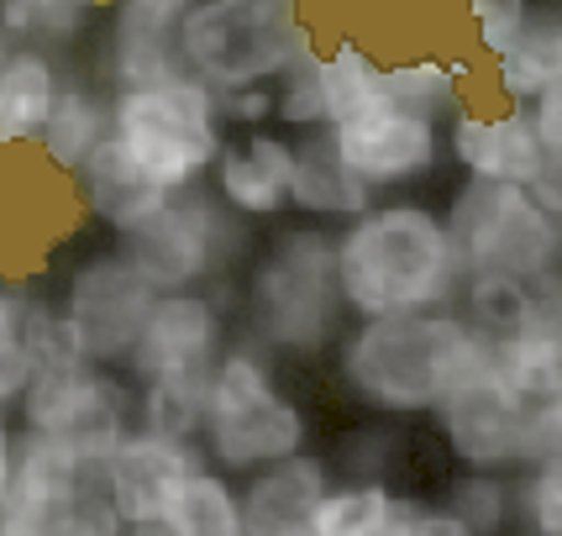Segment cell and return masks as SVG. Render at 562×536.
<instances>
[{
  "label": "cell",
  "instance_id": "44dd1931",
  "mask_svg": "<svg viewBox=\"0 0 562 536\" xmlns=\"http://www.w3.org/2000/svg\"><path fill=\"white\" fill-rule=\"evenodd\" d=\"M358 174L337 158V147L326 143V126L321 132H300L294 137V174H290V211L305 221H352L363 205H373Z\"/></svg>",
  "mask_w": 562,
  "mask_h": 536
},
{
  "label": "cell",
  "instance_id": "f35d334b",
  "mask_svg": "<svg viewBox=\"0 0 562 536\" xmlns=\"http://www.w3.org/2000/svg\"><path fill=\"white\" fill-rule=\"evenodd\" d=\"M411 536H473L463 526V515H452L447 505H416L411 511Z\"/></svg>",
  "mask_w": 562,
  "mask_h": 536
},
{
  "label": "cell",
  "instance_id": "83f0119b",
  "mask_svg": "<svg viewBox=\"0 0 562 536\" xmlns=\"http://www.w3.org/2000/svg\"><path fill=\"white\" fill-rule=\"evenodd\" d=\"M400 494L384 479H352V484H326L311 515H305V532L311 536H379L384 521L394 515Z\"/></svg>",
  "mask_w": 562,
  "mask_h": 536
},
{
  "label": "cell",
  "instance_id": "cb8c5ba5",
  "mask_svg": "<svg viewBox=\"0 0 562 536\" xmlns=\"http://www.w3.org/2000/svg\"><path fill=\"white\" fill-rule=\"evenodd\" d=\"M205 379H211V368L143 379V384L132 390V426H137V432H153V437L195 442L200 421H205Z\"/></svg>",
  "mask_w": 562,
  "mask_h": 536
},
{
  "label": "cell",
  "instance_id": "7402d4cb",
  "mask_svg": "<svg viewBox=\"0 0 562 536\" xmlns=\"http://www.w3.org/2000/svg\"><path fill=\"white\" fill-rule=\"evenodd\" d=\"M490 64H494V96L505 105H526L537 90L562 85V11L537 0L531 22L520 26V37L505 53H494Z\"/></svg>",
  "mask_w": 562,
  "mask_h": 536
},
{
  "label": "cell",
  "instance_id": "ffe728a7",
  "mask_svg": "<svg viewBox=\"0 0 562 536\" xmlns=\"http://www.w3.org/2000/svg\"><path fill=\"white\" fill-rule=\"evenodd\" d=\"M326 484H331V464L321 453H311V447L247 473V484H237L247 536H273L284 526H305V515L326 494Z\"/></svg>",
  "mask_w": 562,
  "mask_h": 536
},
{
  "label": "cell",
  "instance_id": "836d02e7",
  "mask_svg": "<svg viewBox=\"0 0 562 536\" xmlns=\"http://www.w3.org/2000/svg\"><path fill=\"white\" fill-rule=\"evenodd\" d=\"M26 300H32V290L22 279H0V411L16 405V394L26 390V373H32V358H26L22 342Z\"/></svg>",
  "mask_w": 562,
  "mask_h": 536
},
{
  "label": "cell",
  "instance_id": "7c38bea8",
  "mask_svg": "<svg viewBox=\"0 0 562 536\" xmlns=\"http://www.w3.org/2000/svg\"><path fill=\"white\" fill-rule=\"evenodd\" d=\"M232 326H226V305H216V294L205 290H173L153 294L137 342L126 353V384H143L158 373H200L216 364V353L226 347Z\"/></svg>",
  "mask_w": 562,
  "mask_h": 536
},
{
  "label": "cell",
  "instance_id": "b9f144b4",
  "mask_svg": "<svg viewBox=\"0 0 562 536\" xmlns=\"http://www.w3.org/2000/svg\"><path fill=\"white\" fill-rule=\"evenodd\" d=\"M273 536H311L305 526H284V532H273Z\"/></svg>",
  "mask_w": 562,
  "mask_h": 536
},
{
  "label": "cell",
  "instance_id": "52a82bcc",
  "mask_svg": "<svg viewBox=\"0 0 562 536\" xmlns=\"http://www.w3.org/2000/svg\"><path fill=\"white\" fill-rule=\"evenodd\" d=\"M447 243L458 258V273H499L520 284H558L562 253V216L541 211L526 185H499V179H468L452 190L447 211Z\"/></svg>",
  "mask_w": 562,
  "mask_h": 536
},
{
  "label": "cell",
  "instance_id": "4dcf8cb0",
  "mask_svg": "<svg viewBox=\"0 0 562 536\" xmlns=\"http://www.w3.org/2000/svg\"><path fill=\"white\" fill-rule=\"evenodd\" d=\"M269 90H273V126H279V132L300 137V132H321V126H326V100H321V48L316 43L294 53L290 64L273 74Z\"/></svg>",
  "mask_w": 562,
  "mask_h": 536
},
{
  "label": "cell",
  "instance_id": "484cf974",
  "mask_svg": "<svg viewBox=\"0 0 562 536\" xmlns=\"http://www.w3.org/2000/svg\"><path fill=\"white\" fill-rule=\"evenodd\" d=\"M321 100H326V126L352 122L373 105H384V64L352 43V37H337L331 48H321Z\"/></svg>",
  "mask_w": 562,
  "mask_h": 536
},
{
  "label": "cell",
  "instance_id": "5b68a950",
  "mask_svg": "<svg viewBox=\"0 0 562 536\" xmlns=\"http://www.w3.org/2000/svg\"><path fill=\"white\" fill-rule=\"evenodd\" d=\"M105 126L126 147V158L169 196L205 185V174L216 164V147L226 137L211 85H200L195 74L184 69L147 79V85L105 90Z\"/></svg>",
  "mask_w": 562,
  "mask_h": 536
},
{
  "label": "cell",
  "instance_id": "7a4b0ae2",
  "mask_svg": "<svg viewBox=\"0 0 562 536\" xmlns=\"http://www.w3.org/2000/svg\"><path fill=\"white\" fill-rule=\"evenodd\" d=\"M479 332L452 305L447 311H405L368 316L337 332V379L373 415H431L437 400L473 364Z\"/></svg>",
  "mask_w": 562,
  "mask_h": 536
},
{
  "label": "cell",
  "instance_id": "ba28073f",
  "mask_svg": "<svg viewBox=\"0 0 562 536\" xmlns=\"http://www.w3.org/2000/svg\"><path fill=\"white\" fill-rule=\"evenodd\" d=\"M437 426L447 453L463 468H494V473H515V468H531L541 458H558L562 447V405L547 411H526L499 368H494V347L490 337L479 342L473 364L463 368V379L437 400Z\"/></svg>",
  "mask_w": 562,
  "mask_h": 536
},
{
  "label": "cell",
  "instance_id": "2e32d148",
  "mask_svg": "<svg viewBox=\"0 0 562 536\" xmlns=\"http://www.w3.org/2000/svg\"><path fill=\"white\" fill-rule=\"evenodd\" d=\"M90 479L95 473L74 458V447L64 437L16 426V473H11V500L0 515L22 536H64Z\"/></svg>",
  "mask_w": 562,
  "mask_h": 536
},
{
  "label": "cell",
  "instance_id": "4316f807",
  "mask_svg": "<svg viewBox=\"0 0 562 536\" xmlns=\"http://www.w3.org/2000/svg\"><path fill=\"white\" fill-rule=\"evenodd\" d=\"M105 132H111L105 126V90H90L79 74H69V85H64V96L53 105L48 126L37 132V147L48 153V164L58 174H74Z\"/></svg>",
  "mask_w": 562,
  "mask_h": 536
},
{
  "label": "cell",
  "instance_id": "d4e9b609",
  "mask_svg": "<svg viewBox=\"0 0 562 536\" xmlns=\"http://www.w3.org/2000/svg\"><path fill=\"white\" fill-rule=\"evenodd\" d=\"M463 79H468V58L416 53V58L384 64V96H390V105H405V111L431 116V122H447L463 105Z\"/></svg>",
  "mask_w": 562,
  "mask_h": 536
},
{
  "label": "cell",
  "instance_id": "30bf717a",
  "mask_svg": "<svg viewBox=\"0 0 562 536\" xmlns=\"http://www.w3.org/2000/svg\"><path fill=\"white\" fill-rule=\"evenodd\" d=\"M58 305H64L74 337H79V353L90 364L122 368L147 305H153V284L126 264L122 247H105V253H90L85 264H74Z\"/></svg>",
  "mask_w": 562,
  "mask_h": 536
},
{
  "label": "cell",
  "instance_id": "5bb4252c",
  "mask_svg": "<svg viewBox=\"0 0 562 536\" xmlns=\"http://www.w3.org/2000/svg\"><path fill=\"white\" fill-rule=\"evenodd\" d=\"M294 137L279 126H243L226 132L211 164V196L237 221H279L290 211Z\"/></svg>",
  "mask_w": 562,
  "mask_h": 536
},
{
  "label": "cell",
  "instance_id": "3957f363",
  "mask_svg": "<svg viewBox=\"0 0 562 536\" xmlns=\"http://www.w3.org/2000/svg\"><path fill=\"white\" fill-rule=\"evenodd\" d=\"M200 453L221 473H258V468L311 447V415L279 384L273 353L263 342L226 337V347L205 379V421H200Z\"/></svg>",
  "mask_w": 562,
  "mask_h": 536
},
{
  "label": "cell",
  "instance_id": "8992f818",
  "mask_svg": "<svg viewBox=\"0 0 562 536\" xmlns=\"http://www.w3.org/2000/svg\"><path fill=\"white\" fill-rule=\"evenodd\" d=\"M311 43L316 32L300 0H195L173 32L179 69L211 90L273 85V74Z\"/></svg>",
  "mask_w": 562,
  "mask_h": 536
},
{
  "label": "cell",
  "instance_id": "9c48e42d",
  "mask_svg": "<svg viewBox=\"0 0 562 536\" xmlns=\"http://www.w3.org/2000/svg\"><path fill=\"white\" fill-rule=\"evenodd\" d=\"M116 247L153 284V294H173L205 290L216 273H226L232 258L243 253V232H237V216L205 185H190V190H173L132 232H122Z\"/></svg>",
  "mask_w": 562,
  "mask_h": 536
},
{
  "label": "cell",
  "instance_id": "f1b7e54d",
  "mask_svg": "<svg viewBox=\"0 0 562 536\" xmlns=\"http://www.w3.org/2000/svg\"><path fill=\"white\" fill-rule=\"evenodd\" d=\"M537 290H547V284H520V279H499V273H473V279L458 284L452 311H458L479 337L499 342V337H510V332H520V321L531 311Z\"/></svg>",
  "mask_w": 562,
  "mask_h": 536
},
{
  "label": "cell",
  "instance_id": "60d3db41",
  "mask_svg": "<svg viewBox=\"0 0 562 536\" xmlns=\"http://www.w3.org/2000/svg\"><path fill=\"white\" fill-rule=\"evenodd\" d=\"M411 511H416V500H400V505H394V515L384 521V532H379V536H411Z\"/></svg>",
  "mask_w": 562,
  "mask_h": 536
},
{
  "label": "cell",
  "instance_id": "d6a6232c",
  "mask_svg": "<svg viewBox=\"0 0 562 536\" xmlns=\"http://www.w3.org/2000/svg\"><path fill=\"white\" fill-rule=\"evenodd\" d=\"M22 342H26V358H32V368L90 364V358L79 353V337H74L69 316H64V305H58V300H43V294H32V300H26Z\"/></svg>",
  "mask_w": 562,
  "mask_h": 536
},
{
  "label": "cell",
  "instance_id": "6da1fadb",
  "mask_svg": "<svg viewBox=\"0 0 562 536\" xmlns=\"http://www.w3.org/2000/svg\"><path fill=\"white\" fill-rule=\"evenodd\" d=\"M337 294L352 321L447 311L458 300V258L441 211L426 200H373L331 232Z\"/></svg>",
  "mask_w": 562,
  "mask_h": 536
},
{
  "label": "cell",
  "instance_id": "f546056e",
  "mask_svg": "<svg viewBox=\"0 0 562 536\" xmlns=\"http://www.w3.org/2000/svg\"><path fill=\"white\" fill-rule=\"evenodd\" d=\"M447 511L463 515L473 536H510L515 526V479L494 468H463L447 484Z\"/></svg>",
  "mask_w": 562,
  "mask_h": 536
},
{
  "label": "cell",
  "instance_id": "d6986e66",
  "mask_svg": "<svg viewBox=\"0 0 562 536\" xmlns=\"http://www.w3.org/2000/svg\"><path fill=\"white\" fill-rule=\"evenodd\" d=\"M64 85H69V69L53 48L11 43L0 53V147L37 143V132L48 126Z\"/></svg>",
  "mask_w": 562,
  "mask_h": 536
},
{
  "label": "cell",
  "instance_id": "74e56055",
  "mask_svg": "<svg viewBox=\"0 0 562 536\" xmlns=\"http://www.w3.org/2000/svg\"><path fill=\"white\" fill-rule=\"evenodd\" d=\"M64 536H122V521H116V511L105 505V494H100L95 479H90V489L79 494V505H74Z\"/></svg>",
  "mask_w": 562,
  "mask_h": 536
},
{
  "label": "cell",
  "instance_id": "e575fe53",
  "mask_svg": "<svg viewBox=\"0 0 562 536\" xmlns=\"http://www.w3.org/2000/svg\"><path fill=\"white\" fill-rule=\"evenodd\" d=\"M537 0H468V26H473V48L494 58L520 37V26L531 22Z\"/></svg>",
  "mask_w": 562,
  "mask_h": 536
},
{
  "label": "cell",
  "instance_id": "7bdbcfd3",
  "mask_svg": "<svg viewBox=\"0 0 562 536\" xmlns=\"http://www.w3.org/2000/svg\"><path fill=\"white\" fill-rule=\"evenodd\" d=\"M0 536H22V532H16V526H11V521H5V515H0Z\"/></svg>",
  "mask_w": 562,
  "mask_h": 536
},
{
  "label": "cell",
  "instance_id": "9a60e30c",
  "mask_svg": "<svg viewBox=\"0 0 562 536\" xmlns=\"http://www.w3.org/2000/svg\"><path fill=\"white\" fill-rule=\"evenodd\" d=\"M205 464L200 442H173V437H153V432H126L122 447L100 464L95 484L105 494V505L116 511L122 526L132 521H158L169 511V500L179 494V484Z\"/></svg>",
  "mask_w": 562,
  "mask_h": 536
},
{
  "label": "cell",
  "instance_id": "603a6c76",
  "mask_svg": "<svg viewBox=\"0 0 562 536\" xmlns=\"http://www.w3.org/2000/svg\"><path fill=\"white\" fill-rule=\"evenodd\" d=\"M164 526H169V536H247L237 479L211 464H200L169 500Z\"/></svg>",
  "mask_w": 562,
  "mask_h": 536
},
{
  "label": "cell",
  "instance_id": "e0dca14e",
  "mask_svg": "<svg viewBox=\"0 0 562 536\" xmlns=\"http://www.w3.org/2000/svg\"><path fill=\"white\" fill-rule=\"evenodd\" d=\"M195 0H111L105 22V79L116 85H147L179 69L173 32Z\"/></svg>",
  "mask_w": 562,
  "mask_h": 536
},
{
  "label": "cell",
  "instance_id": "d590c367",
  "mask_svg": "<svg viewBox=\"0 0 562 536\" xmlns=\"http://www.w3.org/2000/svg\"><path fill=\"white\" fill-rule=\"evenodd\" d=\"M211 96H216V116L226 132L273 126V90L269 85H237V90H211Z\"/></svg>",
  "mask_w": 562,
  "mask_h": 536
},
{
  "label": "cell",
  "instance_id": "8d00e7d4",
  "mask_svg": "<svg viewBox=\"0 0 562 536\" xmlns=\"http://www.w3.org/2000/svg\"><path fill=\"white\" fill-rule=\"evenodd\" d=\"M520 111H526V122H531V132H537V143L562 164V85L537 90V96L526 100Z\"/></svg>",
  "mask_w": 562,
  "mask_h": 536
},
{
  "label": "cell",
  "instance_id": "ab89813d",
  "mask_svg": "<svg viewBox=\"0 0 562 536\" xmlns=\"http://www.w3.org/2000/svg\"><path fill=\"white\" fill-rule=\"evenodd\" d=\"M11 473H16V415L0 411V511L11 500Z\"/></svg>",
  "mask_w": 562,
  "mask_h": 536
},
{
  "label": "cell",
  "instance_id": "1f68e13d",
  "mask_svg": "<svg viewBox=\"0 0 562 536\" xmlns=\"http://www.w3.org/2000/svg\"><path fill=\"white\" fill-rule=\"evenodd\" d=\"M515 521L526 536H562V458L515 468Z\"/></svg>",
  "mask_w": 562,
  "mask_h": 536
},
{
  "label": "cell",
  "instance_id": "277c9868",
  "mask_svg": "<svg viewBox=\"0 0 562 536\" xmlns=\"http://www.w3.org/2000/svg\"><path fill=\"white\" fill-rule=\"evenodd\" d=\"M243 321L247 337L263 342L273 358H321L337 342L347 311L326 226H284L263 243V253L247 258Z\"/></svg>",
  "mask_w": 562,
  "mask_h": 536
},
{
  "label": "cell",
  "instance_id": "ac0fdd59",
  "mask_svg": "<svg viewBox=\"0 0 562 536\" xmlns=\"http://www.w3.org/2000/svg\"><path fill=\"white\" fill-rule=\"evenodd\" d=\"M74 190H79V205H85V216H95L100 226H111L116 237L132 232L143 216H153L169 190H158L153 179H147L132 158H126V147L105 132L90 153H85V164L69 174Z\"/></svg>",
  "mask_w": 562,
  "mask_h": 536
},
{
  "label": "cell",
  "instance_id": "4fadbf2b",
  "mask_svg": "<svg viewBox=\"0 0 562 536\" xmlns=\"http://www.w3.org/2000/svg\"><path fill=\"white\" fill-rule=\"evenodd\" d=\"M441 153H447L468 179H499V185H537L547 169H562L558 158L537 143V132H531L520 105L479 111V105L463 100V105L441 122Z\"/></svg>",
  "mask_w": 562,
  "mask_h": 536
},
{
  "label": "cell",
  "instance_id": "8fae6325",
  "mask_svg": "<svg viewBox=\"0 0 562 536\" xmlns=\"http://www.w3.org/2000/svg\"><path fill=\"white\" fill-rule=\"evenodd\" d=\"M326 143L337 147L347 169L363 179L373 196L384 190H416L426 179H437V169L447 164L441 153V122L416 116L405 105H373L352 122L326 126Z\"/></svg>",
  "mask_w": 562,
  "mask_h": 536
}]
</instances>
